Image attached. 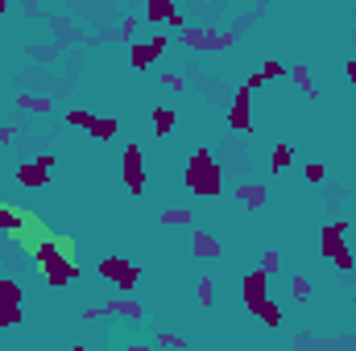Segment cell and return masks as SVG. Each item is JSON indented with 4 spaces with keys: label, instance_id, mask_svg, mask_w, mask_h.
I'll use <instances>...</instances> for the list:
<instances>
[{
    "label": "cell",
    "instance_id": "38",
    "mask_svg": "<svg viewBox=\"0 0 356 351\" xmlns=\"http://www.w3.org/2000/svg\"><path fill=\"white\" fill-rule=\"evenodd\" d=\"M348 79L356 83V58H348Z\"/></svg>",
    "mask_w": 356,
    "mask_h": 351
},
{
    "label": "cell",
    "instance_id": "24",
    "mask_svg": "<svg viewBox=\"0 0 356 351\" xmlns=\"http://www.w3.org/2000/svg\"><path fill=\"white\" fill-rule=\"evenodd\" d=\"M290 79L298 83V91H302V95H311V99L319 95V87H311V70H307V66H294V70H290Z\"/></svg>",
    "mask_w": 356,
    "mask_h": 351
},
{
    "label": "cell",
    "instance_id": "20",
    "mask_svg": "<svg viewBox=\"0 0 356 351\" xmlns=\"http://www.w3.org/2000/svg\"><path fill=\"white\" fill-rule=\"evenodd\" d=\"M25 314H21V302H9V298H0V330H9L17 326Z\"/></svg>",
    "mask_w": 356,
    "mask_h": 351
},
{
    "label": "cell",
    "instance_id": "8",
    "mask_svg": "<svg viewBox=\"0 0 356 351\" xmlns=\"http://www.w3.org/2000/svg\"><path fill=\"white\" fill-rule=\"evenodd\" d=\"M344 236H348V219H331V223H323V227H319V252L331 261V257L344 248Z\"/></svg>",
    "mask_w": 356,
    "mask_h": 351
},
{
    "label": "cell",
    "instance_id": "9",
    "mask_svg": "<svg viewBox=\"0 0 356 351\" xmlns=\"http://www.w3.org/2000/svg\"><path fill=\"white\" fill-rule=\"evenodd\" d=\"M145 21H162V25H174V29H182V13H178V5L174 0H145Z\"/></svg>",
    "mask_w": 356,
    "mask_h": 351
},
{
    "label": "cell",
    "instance_id": "27",
    "mask_svg": "<svg viewBox=\"0 0 356 351\" xmlns=\"http://www.w3.org/2000/svg\"><path fill=\"white\" fill-rule=\"evenodd\" d=\"M331 265H335V269H340V273H352V269H356V257H352V252H348V248H340V252H335V257H331Z\"/></svg>",
    "mask_w": 356,
    "mask_h": 351
},
{
    "label": "cell",
    "instance_id": "13",
    "mask_svg": "<svg viewBox=\"0 0 356 351\" xmlns=\"http://www.w3.org/2000/svg\"><path fill=\"white\" fill-rule=\"evenodd\" d=\"M224 252V244L211 236V231H195L191 236V257H199V261H215Z\"/></svg>",
    "mask_w": 356,
    "mask_h": 351
},
{
    "label": "cell",
    "instance_id": "26",
    "mask_svg": "<svg viewBox=\"0 0 356 351\" xmlns=\"http://www.w3.org/2000/svg\"><path fill=\"white\" fill-rule=\"evenodd\" d=\"M195 298H199V306H211V302H215V289H211V277H199V281H195Z\"/></svg>",
    "mask_w": 356,
    "mask_h": 351
},
{
    "label": "cell",
    "instance_id": "33",
    "mask_svg": "<svg viewBox=\"0 0 356 351\" xmlns=\"http://www.w3.org/2000/svg\"><path fill=\"white\" fill-rule=\"evenodd\" d=\"M278 265H282L278 252H265V257H261V269H265V273H278Z\"/></svg>",
    "mask_w": 356,
    "mask_h": 351
},
{
    "label": "cell",
    "instance_id": "14",
    "mask_svg": "<svg viewBox=\"0 0 356 351\" xmlns=\"http://www.w3.org/2000/svg\"><path fill=\"white\" fill-rule=\"evenodd\" d=\"M178 42L191 46V50H215V29H191V25H182Z\"/></svg>",
    "mask_w": 356,
    "mask_h": 351
},
{
    "label": "cell",
    "instance_id": "39",
    "mask_svg": "<svg viewBox=\"0 0 356 351\" xmlns=\"http://www.w3.org/2000/svg\"><path fill=\"white\" fill-rule=\"evenodd\" d=\"M9 13V0H0V17H5Z\"/></svg>",
    "mask_w": 356,
    "mask_h": 351
},
{
    "label": "cell",
    "instance_id": "10",
    "mask_svg": "<svg viewBox=\"0 0 356 351\" xmlns=\"http://www.w3.org/2000/svg\"><path fill=\"white\" fill-rule=\"evenodd\" d=\"M104 318L141 322V318H145V310H141V302H133V298H108V302H104Z\"/></svg>",
    "mask_w": 356,
    "mask_h": 351
},
{
    "label": "cell",
    "instance_id": "40",
    "mask_svg": "<svg viewBox=\"0 0 356 351\" xmlns=\"http://www.w3.org/2000/svg\"><path fill=\"white\" fill-rule=\"evenodd\" d=\"M352 103H356V83H352Z\"/></svg>",
    "mask_w": 356,
    "mask_h": 351
},
{
    "label": "cell",
    "instance_id": "15",
    "mask_svg": "<svg viewBox=\"0 0 356 351\" xmlns=\"http://www.w3.org/2000/svg\"><path fill=\"white\" fill-rule=\"evenodd\" d=\"M0 227H5L9 236H21V231L29 227V215H21L17 207H5V203H0Z\"/></svg>",
    "mask_w": 356,
    "mask_h": 351
},
{
    "label": "cell",
    "instance_id": "17",
    "mask_svg": "<svg viewBox=\"0 0 356 351\" xmlns=\"http://www.w3.org/2000/svg\"><path fill=\"white\" fill-rule=\"evenodd\" d=\"M116 133H121V125H116V120H108V116H95V120H91V129H87V137H91V141H112Z\"/></svg>",
    "mask_w": 356,
    "mask_h": 351
},
{
    "label": "cell",
    "instance_id": "32",
    "mask_svg": "<svg viewBox=\"0 0 356 351\" xmlns=\"http://www.w3.org/2000/svg\"><path fill=\"white\" fill-rule=\"evenodd\" d=\"M133 34H137V17H125V21H121V29H116V38L133 42Z\"/></svg>",
    "mask_w": 356,
    "mask_h": 351
},
{
    "label": "cell",
    "instance_id": "37",
    "mask_svg": "<svg viewBox=\"0 0 356 351\" xmlns=\"http://www.w3.org/2000/svg\"><path fill=\"white\" fill-rule=\"evenodd\" d=\"M83 318H87V322H95V318H104V306H87V310H83Z\"/></svg>",
    "mask_w": 356,
    "mask_h": 351
},
{
    "label": "cell",
    "instance_id": "2",
    "mask_svg": "<svg viewBox=\"0 0 356 351\" xmlns=\"http://www.w3.org/2000/svg\"><path fill=\"white\" fill-rule=\"evenodd\" d=\"M182 186H187L195 198H215V194L224 190V166L211 157L207 145H199V149L187 157V166H182Z\"/></svg>",
    "mask_w": 356,
    "mask_h": 351
},
{
    "label": "cell",
    "instance_id": "7",
    "mask_svg": "<svg viewBox=\"0 0 356 351\" xmlns=\"http://www.w3.org/2000/svg\"><path fill=\"white\" fill-rule=\"evenodd\" d=\"M166 50H170V38H166V34H154L150 42H133V46H129V66H133V70H145V66H154Z\"/></svg>",
    "mask_w": 356,
    "mask_h": 351
},
{
    "label": "cell",
    "instance_id": "22",
    "mask_svg": "<svg viewBox=\"0 0 356 351\" xmlns=\"http://www.w3.org/2000/svg\"><path fill=\"white\" fill-rule=\"evenodd\" d=\"M270 166H274V170H290V166H294V145H274Z\"/></svg>",
    "mask_w": 356,
    "mask_h": 351
},
{
    "label": "cell",
    "instance_id": "19",
    "mask_svg": "<svg viewBox=\"0 0 356 351\" xmlns=\"http://www.w3.org/2000/svg\"><path fill=\"white\" fill-rule=\"evenodd\" d=\"M249 314H257L265 326H278V322H282V310H278V302H270V298H261L257 306H249Z\"/></svg>",
    "mask_w": 356,
    "mask_h": 351
},
{
    "label": "cell",
    "instance_id": "1",
    "mask_svg": "<svg viewBox=\"0 0 356 351\" xmlns=\"http://www.w3.org/2000/svg\"><path fill=\"white\" fill-rule=\"evenodd\" d=\"M34 265H38V273L46 277V285H71L75 277H79V261L71 257V240L67 236H42L38 240V248H34Z\"/></svg>",
    "mask_w": 356,
    "mask_h": 351
},
{
    "label": "cell",
    "instance_id": "34",
    "mask_svg": "<svg viewBox=\"0 0 356 351\" xmlns=\"http://www.w3.org/2000/svg\"><path fill=\"white\" fill-rule=\"evenodd\" d=\"M158 343H162V347H187V339H182V335H170V330L158 335Z\"/></svg>",
    "mask_w": 356,
    "mask_h": 351
},
{
    "label": "cell",
    "instance_id": "23",
    "mask_svg": "<svg viewBox=\"0 0 356 351\" xmlns=\"http://www.w3.org/2000/svg\"><path fill=\"white\" fill-rule=\"evenodd\" d=\"M91 120H95V116H91L87 107H71V112H67V125H71V129H83V133H87Z\"/></svg>",
    "mask_w": 356,
    "mask_h": 351
},
{
    "label": "cell",
    "instance_id": "30",
    "mask_svg": "<svg viewBox=\"0 0 356 351\" xmlns=\"http://www.w3.org/2000/svg\"><path fill=\"white\" fill-rule=\"evenodd\" d=\"M162 87H170V91H182V87H187V79H182L178 70H162Z\"/></svg>",
    "mask_w": 356,
    "mask_h": 351
},
{
    "label": "cell",
    "instance_id": "12",
    "mask_svg": "<svg viewBox=\"0 0 356 351\" xmlns=\"http://www.w3.org/2000/svg\"><path fill=\"white\" fill-rule=\"evenodd\" d=\"M265 198H270V190H265L261 182H241V186H236V203L249 207V211H261Z\"/></svg>",
    "mask_w": 356,
    "mask_h": 351
},
{
    "label": "cell",
    "instance_id": "3",
    "mask_svg": "<svg viewBox=\"0 0 356 351\" xmlns=\"http://www.w3.org/2000/svg\"><path fill=\"white\" fill-rule=\"evenodd\" d=\"M95 273L104 277V281H112L121 294H133L137 289V281H141V265H133V261H125V257H104L99 265H95Z\"/></svg>",
    "mask_w": 356,
    "mask_h": 351
},
{
    "label": "cell",
    "instance_id": "36",
    "mask_svg": "<svg viewBox=\"0 0 356 351\" xmlns=\"http://www.w3.org/2000/svg\"><path fill=\"white\" fill-rule=\"evenodd\" d=\"M245 83H249V87H253V91H257V87H265V75H261V70H253V75H249V79H245Z\"/></svg>",
    "mask_w": 356,
    "mask_h": 351
},
{
    "label": "cell",
    "instance_id": "29",
    "mask_svg": "<svg viewBox=\"0 0 356 351\" xmlns=\"http://www.w3.org/2000/svg\"><path fill=\"white\" fill-rule=\"evenodd\" d=\"M302 178H307V182L315 186V182H323V178H327V170H323L319 161H307V166H302Z\"/></svg>",
    "mask_w": 356,
    "mask_h": 351
},
{
    "label": "cell",
    "instance_id": "41",
    "mask_svg": "<svg viewBox=\"0 0 356 351\" xmlns=\"http://www.w3.org/2000/svg\"><path fill=\"white\" fill-rule=\"evenodd\" d=\"M352 347H356V335H352Z\"/></svg>",
    "mask_w": 356,
    "mask_h": 351
},
{
    "label": "cell",
    "instance_id": "21",
    "mask_svg": "<svg viewBox=\"0 0 356 351\" xmlns=\"http://www.w3.org/2000/svg\"><path fill=\"white\" fill-rule=\"evenodd\" d=\"M13 103H17L21 112H38V116H46V112H50V95H25V91H21Z\"/></svg>",
    "mask_w": 356,
    "mask_h": 351
},
{
    "label": "cell",
    "instance_id": "11",
    "mask_svg": "<svg viewBox=\"0 0 356 351\" xmlns=\"http://www.w3.org/2000/svg\"><path fill=\"white\" fill-rule=\"evenodd\" d=\"M265 289H270V273H265V269L245 273V310H249V306H257V302L265 298Z\"/></svg>",
    "mask_w": 356,
    "mask_h": 351
},
{
    "label": "cell",
    "instance_id": "5",
    "mask_svg": "<svg viewBox=\"0 0 356 351\" xmlns=\"http://www.w3.org/2000/svg\"><path fill=\"white\" fill-rule=\"evenodd\" d=\"M121 178H125V186H129L133 198L145 194V153H141V145H125V153H121Z\"/></svg>",
    "mask_w": 356,
    "mask_h": 351
},
{
    "label": "cell",
    "instance_id": "31",
    "mask_svg": "<svg viewBox=\"0 0 356 351\" xmlns=\"http://www.w3.org/2000/svg\"><path fill=\"white\" fill-rule=\"evenodd\" d=\"M261 75H265V83H270V79H282V75H286V66H282L278 58H270V62L261 66Z\"/></svg>",
    "mask_w": 356,
    "mask_h": 351
},
{
    "label": "cell",
    "instance_id": "35",
    "mask_svg": "<svg viewBox=\"0 0 356 351\" xmlns=\"http://www.w3.org/2000/svg\"><path fill=\"white\" fill-rule=\"evenodd\" d=\"M17 137V125H0V145H9Z\"/></svg>",
    "mask_w": 356,
    "mask_h": 351
},
{
    "label": "cell",
    "instance_id": "16",
    "mask_svg": "<svg viewBox=\"0 0 356 351\" xmlns=\"http://www.w3.org/2000/svg\"><path fill=\"white\" fill-rule=\"evenodd\" d=\"M178 125V112L174 107H154V137H170Z\"/></svg>",
    "mask_w": 356,
    "mask_h": 351
},
{
    "label": "cell",
    "instance_id": "4",
    "mask_svg": "<svg viewBox=\"0 0 356 351\" xmlns=\"http://www.w3.org/2000/svg\"><path fill=\"white\" fill-rule=\"evenodd\" d=\"M54 166H58V157H54V153H38L34 161H21V166L13 170V178H17V186H29V190H38V186H50V174H54Z\"/></svg>",
    "mask_w": 356,
    "mask_h": 351
},
{
    "label": "cell",
    "instance_id": "6",
    "mask_svg": "<svg viewBox=\"0 0 356 351\" xmlns=\"http://www.w3.org/2000/svg\"><path fill=\"white\" fill-rule=\"evenodd\" d=\"M228 129L232 133H253V87L245 83V87H236V95H232V107H228Z\"/></svg>",
    "mask_w": 356,
    "mask_h": 351
},
{
    "label": "cell",
    "instance_id": "18",
    "mask_svg": "<svg viewBox=\"0 0 356 351\" xmlns=\"http://www.w3.org/2000/svg\"><path fill=\"white\" fill-rule=\"evenodd\" d=\"M191 219H195V215H191V207H166V211L158 215V223H162V227H187Z\"/></svg>",
    "mask_w": 356,
    "mask_h": 351
},
{
    "label": "cell",
    "instance_id": "25",
    "mask_svg": "<svg viewBox=\"0 0 356 351\" xmlns=\"http://www.w3.org/2000/svg\"><path fill=\"white\" fill-rule=\"evenodd\" d=\"M0 298H9V302H25V289H21L13 277H0Z\"/></svg>",
    "mask_w": 356,
    "mask_h": 351
},
{
    "label": "cell",
    "instance_id": "28",
    "mask_svg": "<svg viewBox=\"0 0 356 351\" xmlns=\"http://www.w3.org/2000/svg\"><path fill=\"white\" fill-rule=\"evenodd\" d=\"M290 298H294V302H307V298H311V281H307V277H294V281H290Z\"/></svg>",
    "mask_w": 356,
    "mask_h": 351
}]
</instances>
